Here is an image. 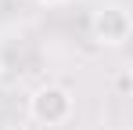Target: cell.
<instances>
[{"instance_id":"obj_2","label":"cell","mask_w":133,"mask_h":130,"mask_svg":"<svg viewBox=\"0 0 133 130\" xmlns=\"http://www.w3.org/2000/svg\"><path fill=\"white\" fill-rule=\"evenodd\" d=\"M90 33H94V40L101 47H122L133 33V18L122 4H104L101 11H94Z\"/></svg>"},{"instance_id":"obj_4","label":"cell","mask_w":133,"mask_h":130,"mask_svg":"<svg viewBox=\"0 0 133 130\" xmlns=\"http://www.w3.org/2000/svg\"><path fill=\"white\" fill-rule=\"evenodd\" d=\"M32 4H40V7H58V4H65V0H32Z\"/></svg>"},{"instance_id":"obj_1","label":"cell","mask_w":133,"mask_h":130,"mask_svg":"<svg viewBox=\"0 0 133 130\" xmlns=\"http://www.w3.org/2000/svg\"><path fill=\"white\" fill-rule=\"evenodd\" d=\"M76 112V98L65 83H40L29 94V116L40 127H65Z\"/></svg>"},{"instance_id":"obj_5","label":"cell","mask_w":133,"mask_h":130,"mask_svg":"<svg viewBox=\"0 0 133 130\" xmlns=\"http://www.w3.org/2000/svg\"><path fill=\"white\" fill-rule=\"evenodd\" d=\"M0 130H29V127H22V123H7V127H0Z\"/></svg>"},{"instance_id":"obj_3","label":"cell","mask_w":133,"mask_h":130,"mask_svg":"<svg viewBox=\"0 0 133 130\" xmlns=\"http://www.w3.org/2000/svg\"><path fill=\"white\" fill-rule=\"evenodd\" d=\"M126 90H130V76L122 72V76H119V94H126Z\"/></svg>"},{"instance_id":"obj_6","label":"cell","mask_w":133,"mask_h":130,"mask_svg":"<svg viewBox=\"0 0 133 130\" xmlns=\"http://www.w3.org/2000/svg\"><path fill=\"white\" fill-rule=\"evenodd\" d=\"M0 72H4V58H0Z\"/></svg>"}]
</instances>
